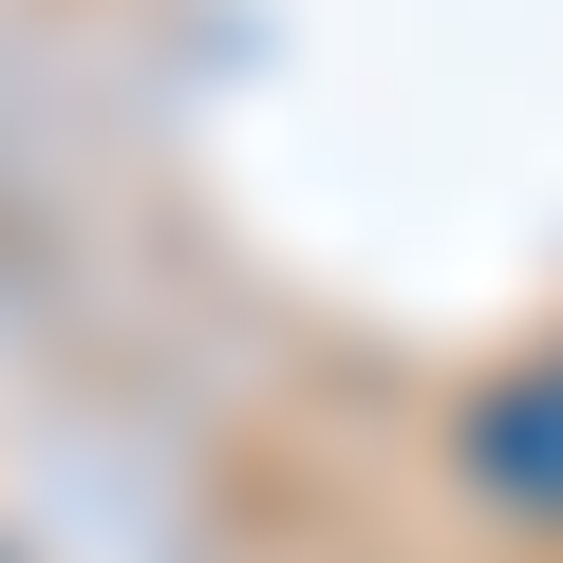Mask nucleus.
Masks as SVG:
<instances>
[{
  "mask_svg": "<svg viewBox=\"0 0 563 563\" xmlns=\"http://www.w3.org/2000/svg\"><path fill=\"white\" fill-rule=\"evenodd\" d=\"M470 470H488L507 507H544V526H563V357H544V376H507V395L470 413Z\"/></svg>",
  "mask_w": 563,
  "mask_h": 563,
  "instance_id": "obj_1",
  "label": "nucleus"
}]
</instances>
